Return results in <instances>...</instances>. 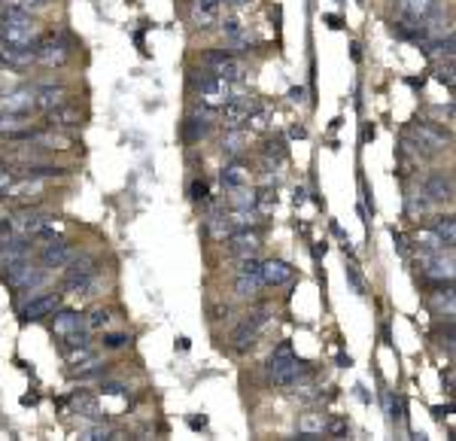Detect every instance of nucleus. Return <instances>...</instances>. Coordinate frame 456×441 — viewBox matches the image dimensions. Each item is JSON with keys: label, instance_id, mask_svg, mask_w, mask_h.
<instances>
[{"label": "nucleus", "instance_id": "obj_1", "mask_svg": "<svg viewBox=\"0 0 456 441\" xmlns=\"http://www.w3.org/2000/svg\"><path fill=\"white\" fill-rule=\"evenodd\" d=\"M307 371V363L292 353L289 341H280L274 347V353L268 356V378L274 380V387H295L301 380V375Z\"/></svg>", "mask_w": 456, "mask_h": 441}, {"label": "nucleus", "instance_id": "obj_2", "mask_svg": "<svg viewBox=\"0 0 456 441\" xmlns=\"http://www.w3.org/2000/svg\"><path fill=\"white\" fill-rule=\"evenodd\" d=\"M0 43H4V46L33 49L40 43V25L33 21V16L4 9V16H0Z\"/></svg>", "mask_w": 456, "mask_h": 441}, {"label": "nucleus", "instance_id": "obj_3", "mask_svg": "<svg viewBox=\"0 0 456 441\" xmlns=\"http://www.w3.org/2000/svg\"><path fill=\"white\" fill-rule=\"evenodd\" d=\"M417 265L423 271L426 280H453V247H441V250H420Z\"/></svg>", "mask_w": 456, "mask_h": 441}, {"label": "nucleus", "instance_id": "obj_4", "mask_svg": "<svg viewBox=\"0 0 456 441\" xmlns=\"http://www.w3.org/2000/svg\"><path fill=\"white\" fill-rule=\"evenodd\" d=\"M61 301H64V292H40V296H31L25 304L19 308V316H21V323H40L46 320V316H52L55 311L61 308Z\"/></svg>", "mask_w": 456, "mask_h": 441}, {"label": "nucleus", "instance_id": "obj_5", "mask_svg": "<svg viewBox=\"0 0 456 441\" xmlns=\"http://www.w3.org/2000/svg\"><path fill=\"white\" fill-rule=\"evenodd\" d=\"M64 289L67 292H73V296H79L83 292V284L91 277V274H98V259L91 256V253H73V259L64 265Z\"/></svg>", "mask_w": 456, "mask_h": 441}, {"label": "nucleus", "instance_id": "obj_6", "mask_svg": "<svg viewBox=\"0 0 456 441\" xmlns=\"http://www.w3.org/2000/svg\"><path fill=\"white\" fill-rule=\"evenodd\" d=\"M268 320H271V311H268V308L249 311V313H247V320L234 329V338H232L234 353H247V350L256 344V338H259V332H261V326H265Z\"/></svg>", "mask_w": 456, "mask_h": 441}, {"label": "nucleus", "instance_id": "obj_7", "mask_svg": "<svg viewBox=\"0 0 456 441\" xmlns=\"http://www.w3.org/2000/svg\"><path fill=\"white\" fill-rule=\"evenodd\" d=\"M33 61L43 67H64L71 61V46L64 37H40V43L33 46Z\"/></svg>", "mask_w": 456, "mask_h": 441}, {"label": "nucleus", "instance_id": "obj_8", "mask_svg": "<svg viewBox=\"0 0 456 441\" xmlns=\"http://www.w3.org/2000/svg\"><path fill=\"white\" fill-rule=\"evenodd\" d=\"M420 189L426 192L432 204H450L453 201V177L447 171H429L420 180Z\"/></svg>", "mask_w": 456, "mask_h": 441}, {"label": "nucleus", "instance_id": "obj_9", "mask_svg": "<svg viewBox=\"0 0 456 441\" xmlns=\"http://www.w3.org/2000/svg\"><path fill=\"white\" fill-rule=\"evenodd\" d=\"M259 104H256V98L253 95H247L241 100H225V104L219 107V113H216V119L222 122V128H244V122L247 116L253 113Z\"/></svg>", "mask_w": 456, "mask_h": 441}, {"label": "nucleus", "instance_id": "obj_10", "mask_svg": "<svg viewBox=\"0 0 456 441\" xmlns=\"http://www.w3.org/2000/svg\"><path fill=\"white\" fill-rule=\"evenodd\" d=\"M222 16V0H192L189 6V21L198 31H210Z\"/></svg>", "mask_w": 456, "mask_h": 441}, {"label": "nucleus", "instance_id": "obj_11", "mask_svg": "<svg viewBox=\"0 0 456 441\" xmlns=\"http://www.w3.org/2000/svg\"><path fill=\"white\" fill-rule=\"evenodd\" d=\"M55 222L52 213H46V210H25V213H19V217L9 219V232L13 234H21V237H33L43 225H49Z\"/></svg>", "mask_w": 456, "mask_h": 441}, {"label": "nucleus", "instance_id": "obj_12", "mask_svg": "<svg viewBox=\"0 0 456 441\" xmlns=\"http://www.w3.org/2000/svg\"><path fill=\"white\" fill-rule=\"evenodd\" d=\"M225 244H228V253L232 256H256L259 253V247H261V234L256 229H234L232 234L225 237Z\"/></svg>", "mask_w": 456, "mask_h": 441}, {"label": "nucleus", "instance_id": "obj_13", "mask_svg": "<svg viewBox=\"0 0 456 441\" xmlns=\"http://www.w3.org/2000/svg\"><path fill=\"white\" fill-rule=\"evenodd\" d=\"M435 292H429V308L435 311L438 316H447L453 320V311H456V299H453V280H429Z\"/></svg>", "mask_w": 456, "mask_h": 441}, {"label": "nucleus", "instance_id": "obj_14", "mask_svg": "<svg viewBox=\"0 0 456 441\" xmlns=\"http://www.w3.org/2000/svg\"><path fill=\"white\" fill-rule=\"evenodd\" d=\"M73 253H76V247L71 241H64V237H58V241H52V244H43L40 262H43L46 271L49 268H64L73 259Z\"/></svg>", "mask_w": 456, "mask_h": 441}, {"label": "nucleus", "instance_id": "obj_15", "mask_svg": "<svg viewBox=\"0 0 456 441\" xmlns=\"http://www.w3.org/2000/svg\"><path fill=\"white\" fill-rule=\"evenodd\" d=\"M76 329H86V316L79 313V311H71V308H58L52 313V323H49V332L58 338H67L71 332H76Z\"/></svg>", "mask_w": 456, "mask_h": 441}, {"label": "nucleus", "instance_id": "obj_16", "mask_svg": "<svg viewBox=\"0 0 456 441\" xmlns=\"http://www.w3.org/2000/svg\"><path fill=\"white\" fill-rule=\"evenodd\" d=\"M83 110L79 107H71V104H61L46 113V125L55 128V131H71V128H79L83 125Z\"/></svg>", "mask_w": 456, "mask_h": 441}, {"label": "nucleus", "instance_id": "obj_17", "mask_svg": "<svg viewBox=\"0 0 456 441\" xmlns=\"http://www.w3.org/2000/svg\"><path fill=\"white\" fill-rule=\"evenodd\" d=\"M259 277H261L265 286H283L295 277V268L286 262V259H268V262H261Z\"/></svg>", "mask_w": 456, "mask_h": 441}, {"label": "nucleus", "instance_id": "obj_18", "mask_svg": "<svg viewBox=\"0 0 456 441\" xmlns=\"http://www.w3.org/2000/svg\"><path fill=\"white\" fill-rule=\"evenodd\" d=\"M61 104H67V88H64V85L46 83V85H37V88H33V110L49 113V110L61 107Z\"/></svg>", "mask_w": 456, "mask_h": 441}, {"label": "nucleus", "instance_id": "obj_19", "mask_svg": "<svg viewBox=\"0 0 456 441\" xmlns=\"http://www.w3.org/2000/svg\"><path fill=\"white\" fill-rule=\"evenodd\" d=\"M33 110V88L21 85L13 88V92L0 95V113H31Z\"/></svg>", "mask_w": 456, "mask_h": 441}, {"label": "nucleus", "instance_id": "obj_20", "mask_svg": "<svg viewBox=\"0 0 456 441\" xmlns=\"http://www.w3.org/2000/svg\"><path fill=\"white\" fill-rule=\"evenodd\" d=\"M319 435H326V414L314 411V408L299 414V438L301 441H314Z\"/></svg>", "mask_w": 456, "mask_h": 441}, {"label": "nucleus", "instance_id": "obj_21", "mask_svg": "<svg viewBox=\"0 0 456 441\" xmlns=\"http://www.w3.org/2000/svg\"><path fill=\"white\" fill-rule=\"evenodd\" d=\"M438 4H441V0H395V16L398 19L420 21V19H426Z\"/></svg>", "mask_w": 456, "mask_h": 441}, {"label": "nucleus", "instance_id": "obj_22", "mask_svg": "<svg viewBox=\"0 0 456 441\" xmlns=\"http://www.w3.org/2000/svg\"><path fill=\"white\" fill-rule=\"evenodd\" d=\"M435 210V204L426 198V192L420 189V192H408L405 195V213H408V219H414V222H420V219H429V213Z\"/></svg>", "mask_w": 456, "mask_h": 441}, {"label": "nucleus", "instance_id": "obj_23", "mask_svg": "<svg viewBox=\"0 0 456 441\" xmlns=\"http://www.w3.org/2000/svg\"><path fill=\"white\" fill-rule=\"evenodd\" d=\"M37 268L31 262L28 256H21V259H13V262H4V280H6V286H13V289H19L21 284L28 280V274Z\"/></svg>", "mask_w": 456, "mask_h": 441}, {"label": "nucleus", "instance_id": "obj_24", "mask_svg": "<svg viewBox=\"0 0 456 441\" xmlns=\"http://www.w3.org/2000/svg\"><path fill=\"white\" fill-rule=\"evenodd\" d=\"M219 180H222V186H225V189L247 186L249 180H253V171H249V167L241 162V158H234V162H225V167H222Z\"/></svg>", "mask_w": 456, "mask_h": 441}, {"label": "nucleus", "instance_id": "obj_25", "mask_svg": "<svg viewBox=\"0 0 456 441\" xmlns=\"http://www.w3.org/2000/svg\"><path fill=\"white\" fill-rule=\"evenodd\" d=\"M222 158L225 162H234V158H241L244 150H247V131L244 128H225V138H222Z\"/></svg>", "mask_w": 456, "mask_h": 441}, {"label": "nucleus", "instance_id": "obj_26", "mask_svg": "<svg viewBox=\"0 0 456 441\" xmlns=\"http://www.w3.org/2000/svg\"><path fill=\"white\" fill-rule=\"evenodd\" d=\"M43 189H46V183H43V180H37V177H21L19 183H9V189H6V198H16V201H31V198H37Z\"/></svg>", "mask_w": 456, "mask_h": 441}, {"label": "nucleus", "instance_id": "obj_27", "mask_svg": "<svg viewBox=\"0 0 456 441\" xmlns=\"http://www.w3.org/2000/svg\"><path fill=\"white\" fill-rule=\"evenodd\" d=\"M210 131H213V122L204 119V116H198V113L182 122V140H186V143H201Z\"/></svg>", "mask_w": 456, "mask_h": 441}, {"label": "nucleus", "instance_id": "obj_28", "mask_svg": "<svg viewBox=\"0 0 456 441\" xmlns=\"http://www.w3.org/2000/svg\"><path fill=\"white\" fill-rule=\"evenodd\" d=\"M256 192L259 189H249V183L228 189V204H232V210H253L256 207Z\"/></svg>", "mask_w": 456, "mask_h": 441}, {"label": "nucleus", "instance_id": "obj_29", "mask_svg": "<svg viewBox=\"0 0 456 441\" xmlns=\"http://www.w3.org/2000/svg\"><path fill=\"white\" fill-rule=\"evenodd\" d=\"M207 232H210L213 241L225 244V237L234 232V222H232L228 213H210V217H207Z\"/></svg>", "mask_w": 456, "mask_h": 441}, {"label": "nucleus", "instance_id": "obj_30", "mask_svg": "<svg viewBox=\"0 0 456 441\" xmlns=\"http://www.w3.org/2000/svg\"><path fill=\"white\" fill-rule=\"evenodd\" d=\"M429 229L441 237L444 247H453V244H456V222H453V213H447V217H432Z\"/></svg>", "mask_w": 456, "mask_h": 441}, {"label": "nucleus", "instance_id": "obj_31", "mask_svg": "<svg viewBox=\"0 0 456 441\" xmlns=\"http://www.w3.org/2000/svg\"><path fill=\"white\" fill-rule=\"evenodd\" d=\"M261 277L259 274H237L234 280V292H237V299H256L259 292H261Z\"/></svg>", "mask_w": 456, "mask_h": 441}, {"label": "nucleus", "instance_id": "obj_32", "mask_svg": "<svg viewBox=\"0 0 456 441\" xmlns=\"http://www.w3.org/2000/svg\"><path fill=\"white\" fill-rule=\"evenodd\" d=\"M21 128H28V113H0V138H9Z\"/></svg>", "mask_w": 456, "mask_h": 441}, {"label": "nucleus", "instance_id": "obj_33", "mask_svg": "<svg viewBox=\"0 0 456 441\" xmlns=\"http://www.w3.org/2000/svg\"><path fill=\"white\" fill-rule=\"evenodd\" d=\"M83 316H86V329L88 332H104L107 326L113 323V313L107 308H100V304H98V308H91L88 313H83Z\"/></svg>", "mask_w": 456, "mask_h": 441}, {"label": "nucleus", "instance_id": "obj_34", "mask_svg": "<svg viewBox=\"0 0 456 441\" xmlns=\"http://www.w3.org/2000/svg\"><path fill=\"white\" fill-rule=\"evenodd\" d=\"M71 171L61 165H28L25 177H37V180H52V177H67Z\"/></svg>", "mask_w": 456, "mask_h": 441}, {"label": "nucleus", "instance_id": "obj_35", "mask_svg": "<svg viewBox=\"0 0 456 441\" xmlns=\"http://www.w3.org/2000/svg\"><path fill=\"white\" fill-rule=\"evenodd\" d=\"M261 155H265V162H274V165L286 162V155H289V150H286V140H280V138L268 140L265 146H261Z\"/></svg>", "mask_w": 456, "mask_h": 441}, {"label": "nucleus", "instance_id": "obj_36", "mask_svg": "<svg viewBox=\"0 0 456 441\" xmlns=\"http://www.w3.org/2000/svg\"><path fill=\"white\" fill-rule=\"evenodd\" d=\"M6 9H13V13H25V16H33L40 13V9L49 6V0H4Z\"/></svg>", "mask_w": 456, "mask_h": 441}, {"label": "nucleus", "instance_id": "obj_37", "mask_svg": "<svg viewBox=\"0 0 456 441\" xmlns=\"http://www.w3.org/2000/svg\"><path fill=\"white\" fill-rule=\"evenodd\" d=\"M244 125H247L249 131H253V134L268 131V128H271V113H268V110H261V107H256V110L247 116V122H244Z\"/></svg>", "mask_w": 456, "mask_h": 441}, {"label": "nucleus", "instance_id": "obj_38", "mask_svg": "<svg viewBox=\"0 0 456 441\" xmlns=\"http://www.w3.org/2000/svg\"><path fill=\"white\" fill-rule=\"evenodd\" d=\"M417 247H420V250H441L444 241L432 229H420L417 232Z\"/></svg>", "mask_w": 456, "mask_h": 441}, {"label": "nucleus", "instance_id": "obj_39", "mask_svg": "<svg viewBox=\"0 0 456 441\" xmlns=\"http://www.w3.org/2000/svg\"><path fill=\"white\" fill-rule=\"evenodd\" d=\"M386 411H390V423L393 426H398L405 420V405H402V399L398 395H393V393H386Z\"/></svg>", "mask_w": 456, "mask_h": 441}, {"label": "nucleus", "instance_id": "obj_40", "mask_svg": "<svg viewBox=\"0 0 456 441\" xmlns=\"http://www.w3.org/2000/svg\"><path fill=\"white\" fill-rule=\"evenodd\" d=\"M100 344H104V350H122V347L131 344V335H125V332H104Z\"/></svg>", "mask_w": 456, "mask_h": 441}, {"label": "nucleus", "instance_id": "obj_41", "mask_svg": "<svg viewBox=\"0 0 456 441\" xmlns=\"http://www.w3.org/2000/svg\"><path fill=\"white\" fill-rule=\"evenodd\" d=\"M228 49H207V52H201V67H207V71H213L216 64H222L228 58Z\"/></svg>", "mask_w": 456, "mask_h": 441}, {"label": "nucleus", "instance_id": "obj_42", "mask_svg": "<svg viewBox=\"0 0 456 441\" xmlns=\"http://www.w3.org/2000/svg\"><path fill=\"white\" fill-rule=\"evenodd\" d=\"M261 271V259L259 256H241L237 262V274H259Z\"/></svg>", "mask_w": 456, "mask_h": 441}, {"label": "nucleus", "instance_id": "obj_43", "mask_svg": "<svg viewBox=\"0 0 456 441\" xmlns=\"http://www.w3.org/2000/svg\"><path fill=\"white\" fill-rule=\"evenodd\" d=\"M189 198L192 201H207L210 198V186L204 183V180H192L189 183Z\"/></svg>", "mask_w": 456, "mask_h": 441}, {"label": "nucleus", "instance_id": "obj_44", "mask_svg": "<svg viewBox=\"0 0 456 441\" xmlns=\"http://www.w3.org/2000/svg\"><path fill=\"white\" fill-rule=\"evenodd\" d=\"M347 432H350V423L344 417H335V420L326 417V435H347Z\"/></svg>", "mask_w": 456, "mask_h": 441}, {"label": "nucleus", "instance_id": "obj_45", "mask_svg": "<svg viewBox=\"0 0 456 441\" xmlns=\"http://www.w3.org/2000/svg\"><path fill=\"white\" fill-rule=\"evenodd\" d=\"M344 274H347V284H350L353 289H356L359 296H365V292H368V289H365V280L359 277V271H356V265H347V271H344Z\"/></svg>", "mask_w": 456, "mask_h": 441}, {"label": "nucleus", "instance_id": "obj_46", "mask_svg": "<svg viewBox=\"0 0 456 441\" xmlns=\"http://www.w3.org/2000/svg\"><path fill=\"white\" fill-rule=\"evenodd\" d=\"M435 76L441 79V83H447V88L453 92V61H441V64L435 67Z\"/></svg>", "mask_w": 456, "mask_h": 441}, {"label": "nucleus", "instance_id": "obj_47", "mask_svg": "<svg viewBox=\"0 0 456 441\" xmlns=\"http://www.w3.org/2000/svg\"><path fill=\"white\" fill-rule=\"evenodd\" d=\"M249 4H253V0H222V9L228 16H241L244 9H249Z\"/></svg>", "mask_w": 456, "mask_h": 441}, {"label": "nucleus", "instance_id": "obj_48", "mask_svg": "<svg viewBox=\"0 0 456 441\" xmlns=\"http://www.w3.org/2000/svg\"><path fill=\"white\" fill-rule=\"evenodd\" d=\"M125 393H128V387L119 383V380H104L100 383V395H125Z\"/></svg>", "mask_w": 456, "mask_h": 441}, {"label": "nucleus", "instance_id": "obj_49", "mask_svg": "<svg viewBox=\"0 0 456 441\" xmlns=\"http://www.w3.org/2000/svg\"><path fill=\"white\" fill-rule=\"evenodd\" d=\"M13 183V174L6 171V167H0V198H6V189Z\"/></svg>", "mask_w": 456, "mask_h": 441}, {"label": "nucleus", "instance_id": "obj_50", "mask_svg": "<svg viewBox=\"0 0 456 441\" xmlns=\"http://www.w3.org/2000/svg\"><path fill=\"white\" fill-rule=\"evenodd\" d=\"M295 399H301V402H314V399H316V387H299V393H295Z\"/></svg>", "mask_w": 456, "mask_h": 441}, {"label": "nucleus", "instance_id": "obj_51", "mask_svg": "<svg viewBox=\"0 0 456 441\" xmlns=\"http://www.w3.org/2000/svg\"><path fill=\"white\" fill-rule=\"evenodd\" d=\"M304 98H307V92L301 85H295V88H289V100L292 104H304Z\"/></svg>", "mask_w": 456, "mask_h": 441}, {"label": "nucleus", "instance_id": "obj_52", "mask_svg": "<svg viewBox=\"0 0 456 441\" xmlns=\"http://www.w3.org/2000/svg\"><path fill=\"white\" fill-rule=\"evenodd\" d=\"M393 237H395V250H398V253H402V256H408V244H405V234H402V232H395V229H393Z\"/></svg>", "mask_w": 456, "mask_h": 441}, {"label": "nucleus", "instance_id": "obj_53", "mask_svg": "<svg viewBox=\"0 0 456 441\" xmlns=\"http://www.w3.org/2000/svg\"><path fill=\"white\" fill-rule=\"evenodd\" d=\"M450 411H453V405H444V408L438 405V408H432V417H435V420H444V417H447Z\"/></svg>", "mask_w": 456, "mask_h": 441}, {"label": "nucleus", "instance_id": "obj_54", "mask_svg": "<svg viewBox=\"0 0 456 441\" xmlns=\"http://www.w3.org/2000/svg\"><path fill=\"white\" fill-rule=\"evenodd\" d=\"M189 426H192V429H204V426H207V417H192Z\"/></svg>", "mask_w": 456, "mask_h": 441}, {"label": "nucleus", "instance_id": "obj_55", "mask_svg": "<svg viewBox=\"0 0 456 441\" xmlns=\"http://www.w3.org/2000/svg\"><path fill=\"white\" fill-rule=\"evenodd\" d=\"M289 134H292V138H307V131H304V128H301V125H295V128H292V131H289Z\"/></svg>", "mask_w": 456, "mask_h": 441}, {"label": "nucleus", "instance_id": "obj_56", "mask_svg": "<svg viewBox=\"0 0 456 441\" xmlns=\"http://www.w3.org/2000/svg\"><path fill=\"white\" fill-rule=\"evenodd\" d=\"M304 195H307L304 189H295V204H304Z\"/></svg>", "mask_w": 456, "mask_h": 441}, {"label": "nucleus", "instance_id": "obj_57", "mask_svg": "<svg viewBox=\"0 0 456 441\" xmlns=\"http://www.w3.org/2000/svg\"><path fill=\"white\" fill-rule=\"evenodd\" d=\"M362 58V46H359V43H353V61H359Z\"/></svg>", "mask_w": 456, "mask_h": 441}, {"label": "nucleus", "instance_id": "obj_58", "mask_svg": "<svg viewBox=\"0 0 456 441\" xmlns=\"http://www.w3.org/2000/svg\"><path fill=\"white\" fill-rule=\"evenodd\" d=\"M21 405H37V395H21Z\"/></svg>", "mask_w": 456, "mask_h": 441}, {"label": "nucleus", "instance_id": "obj_59", "mask_svg": "<svg viewBox=\"0 0 456 441\" xmlns=\"http://www.w3.org/2000/svg\"><path fill=\"white\" fill-rule=\"evenodd\" d=\"M326 21H328L332 28H341V19H338V16H326Z\"/></svg>", "mask_w": 456, "mask_h": 441}, {"label": "nucleus", "instance_id": "obj_60", "mask_svg": "<svg viewBox=\"0 0 456 441\" xmlns=\"http://www.w3.org/2000/svg\"><path fill=\"white\" fill-rule=\"evenodd\" d=\"M338 363H341V365L347 368V365H353V359H350V356H344V353H341V356H338Z\"/></svg>", "mask_w": 456, "mask_h": 441}, {"label": "nucleus", "instance_id": "obj_61", "mask_svg": "<svg viewBox=\"0 0 456 441\" xmlns=\"http://www.w3.org/2000/svg\"><path fill=\"white\" fill-rule=\"evenodd\" d=\"M4 9H6V6H4V0H0V16H4Z\"/></svg>", "mask_w": 456, "mask_h": 441}, {"label": "nucleus", "instance_id": "obj_62", "mask_svg": "<svg viewBox=\"0 0 456 441\" xmlns=\"http://www.w3.org/2000/svg\"><path fill=\"white\" fill-rule=\"evenodd\" d=\"M0 52H4V43H0Z\"/></svg>", "mask_w": 456, "mask_h": 441}]
</instances>
